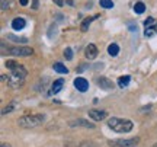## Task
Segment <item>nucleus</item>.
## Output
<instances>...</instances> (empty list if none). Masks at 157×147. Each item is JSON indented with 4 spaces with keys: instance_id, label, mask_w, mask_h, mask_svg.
Wrapping results in <instances>:
<instances>
[{
    "instance_id": "1",
    "label": "nucleus",
    "mask_w": 157,
    "mask_h": 147,
    "mask_svg": "<svg viewBox=\"0 0 157 147\" xmlns=\"http://www.w3.org/2000/svg\"><path fill=\"white\" fill-rule=\"evenodd\" d=\"M26 68L21 66V64H17L15 68H12L10 70V74L9 76H2V80L7 83V86H10V87H17V86H22L23 85V80L26 77Z\"/></svg>"
},
{
    "instance_id": "2",
    "label": "nucleus",
    "mask_w": 157,
    "mask_h": 147,
    "mask_svg": "<svg viewBox=\"0 0 157 147\" xmlns=\"http://www.w3.org/2000/svg\"><path fill=\"white\" fill-rule=\"evenodd\" d=\"M108 127L111 128L112 131L115 133H129V131L132 130V121H129V119H122V118H109L108 121Z\"/></svg>"
},
{
    "instance_id": "3",
    "label": "nucleus",
    "mask_w": 157,
    "mask_h": 147,
    "mask_svg": "<svg viewBox=\"0 0 157 147\" xmlns=\"http://www.w3.org/2000/svg\"><path fill=\"white\" fill-rule=\"evenodd\" d=\"M45 122V117L42 114H35V115H25L22 118H19L17 124L22 128H35L39 127Z\"/></svg>"
},
{
    "instance_id": "4",
    "label": "nucleus",
    "mask_w": 157,
    "mask_h": 147,
    "mask_svg": "<svg viewBox=\"0 0 157 147\" xmlns=\"http://www.w3.org/2000/svg\"><path fill=\"white\" fill-rule=\"evenodd\" d=\"M2 52L5 54H12V56H17V57H29L34 54V50L29 48V47H7L6 48V44L2 42Z\"/></svg>"
},
{
    "instance_id": "5",
    "label": "nucleus",
    "mask_w": 157,
    "mask_h": 147,
    "mask_svg": "<svg viewBox=\"0 0 157 147\" xmlns=\"http://www.w3.org/2000/svg\"><path fill=\"white\" fill-rule=\"evenodd\" d=\"M140 141L138 137L134 138H124V140H111L109 146L111 147H135Z\"/></svg>"
},
{
    "instance_id": "6",
    "label": "nucleus",
    "mask_w": 157,
    "mask_h": 147,
    "mask_svg": "<svg viewBox=\"0 0 157 147\" xmlns=\"http://www.w3.org/2000/svg\"><path fill=\"white\" fill-rule=\"evenodd\" d=\"M96 83H98L99 87H102L103 91H111V89L115 87L112 80H109L108 77H103V76H102V77H98V79H96Z\"/></svg>"
},
{
    "instance_id": "7",
    "label": "nucleus",
    "mask_w": 157,
    "mask_h": 147,
    "mask_svg": "<svg viewBox=\"0 0 157 147\" xmlns=\"http://www.w3.org/2000/svg\"><path fill=\"white\" fill-rule=\"evenodd\" d=\"M74 87L78 92H86L89 89V82L84 77H77V79H74Z\"/></svg>"
},
{
    "instance_id": "8",
    "label": "nucleus",
    "mask_w": 157,
    "mask_h": 147,
    "mask_svg": "<svg viewBox=\"0 0 157 147\" xmlns=\"http://www.w3.org/2000/svg\"><path fill=\"white\" fill-rule=\"evenodd\" d=\"M84 56H86L87 60L96 58V56H98V47L95 44H89V45L86 47V50H84Z\"/></svg>"
},
{
    "instance_id": "9",
    "label": "nucleus",
    "mask_w": 157,
    "mask_h": 147,
    "mask_svg": "<svg viewBox=\"0 0 157 147\" xmlns=\"http://www.w3.org/2000/svg\"><path fill=\"white\" fill-rule=\"evenodd\" d=\"M89 117L93 119V121H102L103 118H106V112H105V111H101V109H90Z\"/></svg>"
},
{
    "instance_id": "10",
    "label": "nucleus",
    "mask_w": 157,
    "mask_h": 147,
    "mask_svg": "<svg viewBox=\"0 0 157 147\" xmlns=\"http://www.w3.org/2000/svg\"><path fill=\"white\" fill-rule=\"evenodd\" d=\"M70 127H86V128H95V124L93 122H89V121H86V119H74L70 122Z\"/></svg>"
},
{
    "instance_id": "11",
    "label": "nucleus",
    "mask_w": 157,
    "mask_h": 147,
    "mask_svg": "<svg viewBox=\"0 0 157 147\" xmlns=\"http://www.w3.org/2000/svg\"><path fill=\"white\" fill-rule=\"evenodd\" d=\"M25 25H26V21L23 17H16V19L12 21V28L15 31H22L25 28Z\"/></svg>"
},
{
    "instance_id": "12",
    "label": "nucleus",
    "mask_w": 157,
    "mask_h": 147,
    "mask_svg": "<svg viewBox=\"0 0 157 147\" xmlns=\"http://www.w3.org/2000/svg\"><path fill=\"white\" fill-rule=\"evenodd\" d=\"M63 85H64V80L63 79H57L52 85H51V92L50 95H56V93H58V92L63 89Z\"/></svg>"
},
{
    "instance_id": "13",
    "label": "nucleus",
    "mask_w": 157,
    "mask_h": 147,
    "mask_svg": "<svg viewBox=\"0 0 157 147\" xmlns=\"http://www.w3.org/2000/svg\"><path fill=\"white\" fill-rule=\"evenodd\" d=\"M99 16H101V15H95V16H92V17H87V19H84L83 23H82V31H83V32H86V31L89 29V26H90V23H92V21H95V19H98Z\"/></svg>"
},
{
    "instance_id": "14",
    "label": "nucleus",
    "mask_w": 157,
    "mask_h": 147,
    "mask_svg": "<svg viewBox=\"0 0 157 147\" xmlns=\"http://www.w3.org/2000/svg\"><path fill=\"white\" fill-rule=\"evenodd\" d=\"M54 70L56 72H58V73H63V74H67L68 73V68L64 66V64H61V63H54Z\"/></svg>"
},
{
    "instance_id": "15",
    "label": "nucleus",
    "mask_w": 157,
    "mask_h": 147,
    "mask_svg": "<svg viewBox=\"0 0 157 147\" xmlns=\"http://www.w3.org/2000/svg\"><path fill=\"white\" fill-rule=\"evenodd\" d=\"M108 54L111 57H117L119 54V47L117 44H111V45L108 47Z\"/></svg>"
},
{
    "instance_id": "16",
    "label": "nucleus",
    "mask_w": 157,
    "mask_h": 147,
    "mask_svg": "<svg viewBox=\"0 0 157 147\" xmlns=\"http://www.w3.org/2000/svg\"><path fill=\"white\" fill-rule=\"evenodd\" d=\"M129 82H131V77H129V76H122V77L118 79V86H119V87H127V86L129 85Z\"/></svg>"
},
{
    "instance_id": "17",
    "label": "nucleus",
    "mask_w": 157,
    "mask_h": 147,
    "mask_svg": "<svg viewBox=\"0 0 157 147\" xmlns=\"http://www.w3.org/2000/svg\"><path fill=\"white\" fill-rule=\"evenodd\" d=\"M134 12L135 13H138V15L144 13V12H146V5H144L143 2H137V3L134 5Z\"/></svg>"
},
{
    "instance_id": "18",
    "label": "nucleus",
    "mask_w": 157,
    "mask_h": 147,
    "mask_svg": "<svg viewBox=\"0 0 157 147\" xmlns=\"http://www.w3.org/2000/svg\"><path fill=\"white\" fill-rule=\"evenodd\" d=\"M101 6L105 9H112L113 7V2L112 0H101Z\"/></svg>"
},
{
    "instance_id": "19",
    "label": "nucleus",
    "mask_w": 157,
    "mask_h": 147,
    "mask_svg": "<svg viewBox=\"0 0 157 147\" xmlns=\"http://www.w3.org/2000/svg\"><path fill=\"white\" fill-rule=\"evenodd\" d=\"M64 57H66V60H71L73 58V50L71 48H66L64 50Z\"/></svg>"
},
{
    "instance_id": "20",
    "label": "nucleus",
    "mask_w": 157,
    "mask_h": 147,
    "mask_svg": "<svg viewBox=\"0 0 157 147\" xmlns=\"http://www.w3.org/2000/svg\"><path fill=\"white\" fill-rule=\"evenodd\" d=\"M5 64H6V67L9 68V70H12V68H15V67L17 66V63L15 61V60H7Z\"/></svg>"
},
{
    "instance_id": "21",
    "label": "nucleus",
    "mask_w": 157,
    "mask_h": 147,
    "mask_svg": "<svg viewBox=\"0 0 157 147\" xmlns=\"http://www.w3.org/2000/svg\"><path fill=\"white\" fill-rule=\"evenodd\" d=\"M7 38H10L12 41H15V42H22V44H25L26 42V38H16V37H13V35H7Z\"/></svg>"
},
{
    "instance_id": "22",
    "label": "nucleus",
    "mask_w": 157,
    "mask_h": 147,
    "mask_svg": "<svg viewBox=\"0 0 157 147\" xmlns=\"http://www.w3.org/2000/svg\"><path fill=\"white\" fill-rule=\"evenodd\" d=\"M12 5V0H2V10H6L9 9Z\"/></svg>"
},
{
    "instance_id": "23",
    "label": "nucleus",
    "mask_w": 157,
    "mask_h": 147,
    "mask_svg": "<svg viewBox=\"0 0 157 147\" xmlns=\"http://www.w3.org/2000/svg\"><path fill=\"white\" fill-rule=\"evenodd\" d=\"M13 108H15V103H10V105H9V106H6L5 109H3V111H2V114H3V115H5V114H7V112H12V111H13Z\"/></svg>"
},
{
    "instance_id": "24",
    "label": "nucleus",
    "mask_w": 157,
    "mask_h": 147,
    "mask_svg": "<svg viewBox=\"0 0 157 147\" xmlns=\"http://www.w3.org/2000/svg\"><path fill=\"white\" fill-rule=\"evenodd\" d=\"M153 22H154V19H153V17H147L146 22H144V26H146V28H148V26H151V25H153Z\"/></svg>"
},
{
    "instance_id": "25",
    "label": "nucleus",
    "mask_w": 157,
    "mask_h": 147,
    "mask_svg": "<svg viewBox=\"0 0 157 147\" xmlns=\"http://www.w3.org/2000/svg\"><path fill=\"white\" fill-rule=\"evenodd\" d=\"M54 3H56L57 6H64V2H63V0H54Z\"/></svg>"
},
{
    "instance_id": "26",
    "label": "nucleus",
    "mask_w": 157,
    "mask_h": 147,
    "mask_svg": "<svg viewBox=\"0 0 157 147\" xmlns=\"http://www.w3.org/2000/svg\"><path fill=\"white\" fill-rule=\"evenodd\" d=\"M19 3H21V6H26L28 5V0H19Z\"/></svg>"
},
{
    "instance_id": "27",
    "label": "nucleus",
    "mask_w": 157,
    "mask_h": 147,
    "mask_svg": "<svg viewBox=\"0 0 157 147\" xmlns=\"http://www.w3.org/2000/svg\"><path fill=\"white\" fill-rule=\"evenodd\" d=\"M34 9H38V0H34V5H32Z\"/></svg>"
},
{
    "instance_id": "28",
    "label": "nucleus",
    "mask_w": 157,
    "mask_h": 147,
    "mask_svg": "<svg viewBox=\"0 0 157 147\" xmlns=\"http://www.w3.org/2000/svg\"><path fill=\"white\" fill-rule=\"evenodd\" d=\"M0 147H10V144H7V143H2Z\"/></svg>"
},
{
    "instance_id": "29",
    "label": "nucleus",
    "mask_w": 157,
    "mask_h": 147,
    "mask_svg": "<svg viewBox=\"0 0 157 147\" xmlns=\"http://www.w3.org/2000/svg\"><path fill=\"white\" fill-rule=\"evenodd\" d=\"M153 147H157V143H156V144H154V146H153Z\"/></svg>"
}]
</instances>
